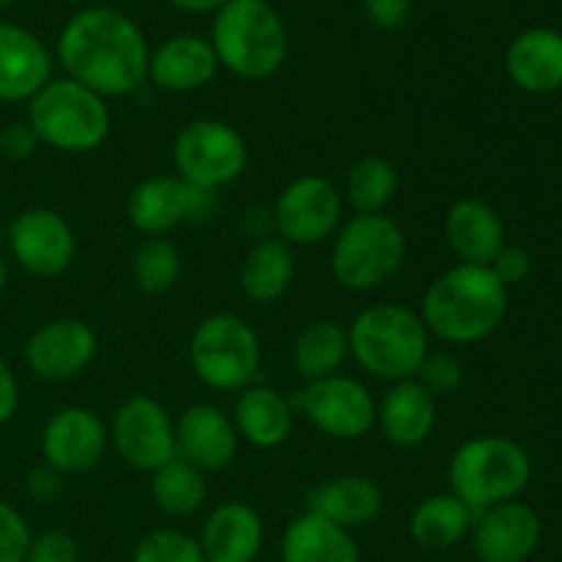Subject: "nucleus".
<instances>
[{"mask_svg": "<svg viewBox=\"0 0 562 562\" xmlns=\"http://www.w3.org/2000/svg\"><path fill=\"white\" fill-rule=\"evenodd\" d=\"M66 77L102 99L140 91L148 80V42L130 14L91 5L66 20L55 44Z\"/></svg>", "mask_w": 562, "mask_h": 562, "instance_id": "obj_1", "label": "nucleus"}, {"mask_svg": "<svg viewBox=\"0 0 562 562\" xmlns=\"http://www.w3.org/2000/svg\"><path fill=\"white\" fill-rule=\"evenodd\" d=\"M417 313L428 335L442 344H481L505 324L508 289L488 267L459 261L428 283Z\"/></svg>", "mask_w": 562, "mask_h": 562, "instance_id": "obj_2", "label": "nucleus"}, {"mask_svg": "<svg viewBox=\"0 0 562 562\" xmlns=\"http://www.w3.org/2000/svg\"><path fill=\"white\" fill-rule=\"evenodd\" d=\"M349 355L368 376L395 384L417 376L426 355L431 351V335L420 313L404 302H376L351 318Z\"/></svg>", "mask_w": 562, "mask_h": 562, "instance_id": "obj_3", "label": "nucleus"}, {"mask_svg": "<svg viewBox=\"0 0 562 562\" xmlns=\"http://www.w3.org/2000/svg\"><path fill=\"white\" fill-rule=\"evenodd\" d=\"M209 42L217 64L247 82L278 75L289 55V31L263 0H225L214 11Z\"/></svg>", "mask_w": 562, "mask_h": 562, "instance_id": "obj_4", "label": "nucleus"}, {"mask_svg": "<svg viewBox=\"0 0 562 562\" xmlns=\"http://www.w3.org/2000/svg\"><path fill=\"white\" fill-rule=\"evenodd\" d=\"M532 481V459L519 442L499 434H481L453 450L448 461L450 494L475 514L519 499Z\"/></svg>", "mask_w": 562, "mask_h": 562, "instance_id": "obj_5", "label": "nucleus"}, {"mask_svg": "<svg viewBox=\"0 0 562 562\" xmlns=\"http://www.w3.org/2000/svg\"><path fill=\"white\" fill-rule=\"evenodd\" d=\"M406 252L409 241L404 228L387 212L355 214L335 231L329 272L340 289L366 294L382 289L401 272Z\"/></svg>", "mask_w": 562, "mask_h": 562, "instance_id": "obj_6", "label": "nucleus"}, {"mask_svg": "<svg viewBox=\"0 0 562 562\" xmlns=\"http://www.w3.org/2000/svg\"><path fill=\"white\" fill-rule=\"evenodd\" d=\"M25 121L36 132L42 146L60 154H88L102 146L110 135L108 99L88 91L69 77L49 80L27 102Z\"/></svg>", "mask_w": 562, "mask_h": 562, "instance_id": "obj_7", "label": "nucleus"}, {"mask_svg": "<svg viewBox=\"0 0 562 562\" xmlns=\"http://www.w3.org/2000/svg\"><path fill=\"white\" fill-rule=\"evenodd\" d=\"M261 362V338L236 313H212L192 329L190 366L209 390L241 393L258 382Z\"/></svg>", "mask_w": 562, "mask_h": 562, "instance_id": "obj_8", "label": "nucleus"}, {"mask_svg": "<svg viewBox=\"0 0 562 562\" xmlns=\"http://www.w3.org/2000/svg\"><path fill=\"white\" fill-rule=\"evenodd\" d=\"M247 162H250L247 140L228 121H187L173 137L176 176L190 187L220 192L245 173Z\"/></svg>", "mask_w": 562, "mask_h": 562, "instance_id": "obj_9", "label": "nucleus"}, {"mask_svg": "<svg viewBox=\"0 0 562 562\" xmlns=\"http://www.w3.org/2000/svg\"><path fill=\"white\" fill-rule=\"evenodd\" d=\"M296 415L335 442H357L376 428V398L360 379L335 376L305 382L291 395Z\"/></svg>", "mask_w": 562, "mask_h": 562, "instance_id": "obj_10", "label": "nucleus"}, {"mask_svg": "<svg viewBox=\"0 0 562 562\" xmlns=\"http://www.w3.org/2000/svg\"><path fill=\"white\" fill-rule=\"evenodd\" d=\"M344 192L329 179L305 173L280 190L272 206L274 236L291 247H313L335 236L344 223Z\"/></svg>", "mask_w": 562, "mask_h": 562, "instance_id": "obj_11", "label": "nucleus"}, {"mask_svg": "<svg viewBox=\"0 0 562 562\" xmlns=\"http://www.w3.org/2000/svg\"><path fill=\"white\" fill-rule=\"evenodd\" d=\"M110 442L126 467L151 475L176 459V423L157 398L130 395L115 409Z\"/></svg>", "mask_w": 562, "mask_h": 562, "instance_id": "obj_12", "label": "nucleus"}, {"mask_svg": "<svg viewBox=\"0 0 562 562\" xmlns=\"http://www.w3.org/2000/svg\"><path fill=\"white\" fill-rule=\"evenodd\" d=\"M9 252L22 272L38 280L60 278L75 263L77 236L55 209L33 206L9 223Z\"/></svg>", "mask_w": 562, "mask_h": 562, "instance_id": "obj_13", "label": "nucleus"}, {"mask_svg": "<svg viewBox=\"0 0 562 562\" xmlns=\"http://www.w3.org/2000/svg\"><path fill=\"white\" fill-rule=\"evenodd\" d=\"M97 351L99 338L91 324L66 316L33 329L22 346V360L33 376L58 384L86 373L97 360Z\"/></svg>", "mask_w": 562, "mask_h": 562, "instance_id": "obj_14", "label": "nucleus"}, {"mask_svg": "<svg viewBox=\"0 0 562 562\" xmlns=\"http://www.w3.org/2000/svg\"><path fill=\"white\" fill-rule=\"evenodd\" d=\"M42 459L60 475H82L102 464L110 431L102 417L86 406H64L53 412L42 428Z\"/></svg>", "mask_w": 562, "mask_h": 562, "instance_id": "obj_15", "label": "nucleus"}, {"mask_svg": "<svg viewBox=\"0 0 562 562\" xmlns=\"http://www.w3.org/2000/svg\"><path fill=\"white\" fill-rule=\"evenodd\" d=\"M543 536L541 516L527 503L494 505L475 514L470 543L477 562H527Z\"/></svg>", "mask_w": 562, "mask_h": 562, "instance_id": "obj_16", "label": "nucleus"}, {"mask_svg": "<svg viewBox=\"0 0 562 562\" xmlns=\"http://www.w3.org/2000/svg\"><path fill=\"white\" fill-rule=\"evenodd\" d=\"M176 459L195 470L223 472L239 453V434L225 409L214 404H192L176 417Z\"/></svg>", "mask_w": 562, "mask_h": 562, "instance_id": "obj_17", "label": "nucleus"}, {"mask_svg": "<svg viewBox=\"0 0 562 562\" xmlns=\"http://www.w3.org/2000/svg\"><path fill=\"white\" fill-rule=\"evenodd\" d=\"M53 80V58L42 38L14 22H0V102H31Z\"/></svg>", "mask_w": 562, "mask_h": 562, "instance_id": "obj_18", "label": "nucleus"}, {"mask_svg": "<svg viewBox=\"0 0 562 562\" xmlns=\"http://www.w3.org/2000/svg\"><path fill=\"white\" fill-rule=\"evenodd\" d=\"M220 64L212 42L192 33L165 38L148 55V80L165 93H192L214 80Z\"/></svg>", "mask_w": 562, "mask_h": 562, "instance_id": "obj_19", "label": "nucleus"}, {"mask_svg": "<svg viewBox=\"0 0 562 562\" xmlns=\"http://www.w3.org/2000/svg\"><path fill=\"white\" fill-rule=\"evenodd\" d=\"M263 519L250 503H220L203 521L198 543L206 562H256L263 549Z\"/></svg>", "mask_w": 562, "mask_h": 562, "instance_id": "obj_20", "label": "nucleus"}, {"mask_svg": "<svg viewBox=\"0 0 562 562\" xmlns=\"http://www.w3.org/2000/svg\"><path fill=\"white\" fill-rule=\"evenodd\" d=\"M505 71L516 88L547 97L562 88V33L527 27L505 49Z\"/></svg>", "mask_w": 562, "mask_h": 562, "instance_id": "obj_21", "label": "nucleus"}, {"mask_svg": "<svg viewBox=\"0 0 562 562\" xmlns=\"http://www.w3.org/2000/svg\"><path fill=\"white\" fill-rule=\"evenodd\" d=\"M376 428L393 448H420L437 428V398L415 379L390 384L382 401H376Z\"/></svg>", "mask_w": 562, "mask_h": 562, "instance_id": "obj_22", "label": "nucleus"}, {"mask_svg": "<svg viewBox=\"0 0 562 562\" xmlns=\"http://www.w3.org/2000/svg\"><path fill=\"white\" fill-rule=\"evenodd\" d=\"M294 415L291 398L261 382L236 393L234 409H231V420L239 439L258 450L280 448L294 431Z\"/></svg>", "mask_w": 562, "mask_h": 562, "instance_id": "obj_23", "label": "nucleus"}, {"mask_svg": "<svg viewBox=\"0 0 562 562\" xmlns=\"http://www.w3.org/2000/svg\"><path fill=\"white\" fill-rule=\"evenodd\" d=\"M445 239L461 263L488 267L505 245V223L492 203L461 198L445 214Z\"/></svg>", "mask_w": 562, "mask_h": 562, "instance_id": "obj_24", "label": "nucleus"}, {"mask_svg": "<svg viewBox=\"0 0 562 562\" xmlns=\"http://www.w3.org/2000/svg\"><path fill=\"white\" fill-rule=\"evenodd\" d=\"M384 508V494L373 477L366 475H338L318 483L307 494V508L324 516L344 530H360L373 525Z\"/></svg>", "mask_w": 562, "mask_h": 562, "instance_id": "obj_25", "label": "nucleus"}, {"mask_svg": "<svg viewBox=\"0 0 562 562\" xmlns=\"http://www.w3.org/2000/svg\"><path fill=\"white\" fill-rule=\"evenodd\" d=\"M187 195L190 187L179 176H148L126 195V220L143 236H168L187 223Z\"/></svg>", "mask_w": 562, "mask_h": 562, "instance_id": "obj_26", "label": "nucleus"}, {"mask_svg": "<svg viewBox=\"0 0 562 562\" xmlns=\"http://www.w3.org/2000/svg\"><path fill=\"white\" fill-rule=\"evenodd\" d=\"M283 562H360V547L344 527L313 510H302L289 521L280 538Z\"/></svg>", "mask_w": 562, "mask_h": 562, "instance_id": "obj_27", "label": "nucleus"}, {"mask_svg": "<svg viewBox=\"0 0 562 562\" xmlns=\"http://www.w3.org/2000/svg\"><path fill=\"white\" fill-rule=\"evenodd\" d=\"M294 250L278 236L252 241L239 267L241 296L252 305H272L294 283Z\"/></svg>", "mask_w": 562, "mask_h": 562, "instance_id": "obj_28", "label": "nucleus"}, {"mask_svg": "<svg viewBox=\"0 0 562 562\" xmlns=\"http://www.w3.org/2000/svg\"><path fill=\"white\" fill-rule=\"evenodd\" d=\"M472 521H475V510L461 503L456 494H428L412 508L409 536L426 552H448L470 538Z\"/></svg>", "mask_w": 562, "mask_h": 562, "instance_id": "obj_29", "label": "nucleus"}, {"mask_svg": "<svg viewBox=\"0 0 562 562\" xmlns=\"http://www.w3.org/2000/svg\"><path fill=\"white\" fill-rule=\"evenodd\" d=\"M349 333L335 318H316L307 322L296 333L294 346H291V362L294 371L305 382L327 379L340 373V368L349 360Z\"/></svg>", "mask_w": 562, "mask_h": 562, "instance_id": "obj_30", "label": "nucleus"}, {"mask_svg": "<svg viewBox=\"0 0 562 562\" xmlns=\"http://www.w3.org/2000/svg\"><path fill=\"white\" fill-rule=\"evenodd\" d=\"M398 192V168L384 154H362L346 173L344 201L355 214H382Z\"/></svg>", "mask_w": 562, "mask_h": 562, "instance_id": "obj_31", "label": "nucleus"}, {"mask_svg": "<svg viewBox=\"0 0 562 562\" xmlns=\"http://www.w3.org/2000/svg\"><path fill=\"white\" fill-rule=\"evenodd\" d=\"M148 492H151V499L165 516L184 519V516L198 514L206 505L209 483L201 470H195L187 461L173 459L151 472Z\"/></svg>", "mask_w": 562, "mask_h": 562, "instance_id": "obj_32", "label": "nucleus"}, {"mask_svg": "<svg viewBox=\"0 0 562 562\" xmlns=\"http://www.w3.org/2000/svg\"><path fill=\"white\" fill-rule=\"evenodd\" d=\"M181 252L168 236H143L132 256V283L140 294L162 296L179 283Z\"/></svg>", "mask_w": 562, "mask_h": 562, "instance_id": "obj_33", "label": "nucleus"}, {"mask_svg": "<svg viewBox=\"0 0 562 562\" xmlns=\"http://www.w3.org/2000/svg\"><path fill=\"white\" fill-rule=\"evenodd\" d=\"M132 562H206V558L198 538L173 527H162V530L146 532L137 541Z\"/></svg>", "mask_w": 562, "mask_h": 562, "instance_id": "obj_34", "label": "nucleus"}, {"mask_svg": "<svg viewBox=\"0 0 562 562\" xmlns=\"http://www.w3.org/2000/svg\"><path fill=\"white\" fill-rule=\"evenodd\" d=\"M415 382L426 390L431 398H448L456 395L464 384V366L450 351H428L423 366L417 368Z\"/></svg>", "mask_w": 562, "mask_h": 562, "instance_id": "obj_35", "label": "nucleus"}, {"mask_svg": "<svg viewBox=\"0 0 562 562\" xmlns=\"http://www.w3.org/2000/svg\"><path fill=\"white\" fill-rule=\"evenodd\" d=\"M31 527L11 503L0 499V562H25Z\"/></svg>", "mask_w": 562, "mask_h": 562, "instance_id": "obj_36", "label": "nucleus"}, {"mask_svg": "<svg viewBox=\"0 0 562 562\" xmlns=\"http://www.w3.org/2000/svg\"><path fill=\"white\" fill-rule=\"evenodd\" d=\"M25 562H80V543L66 530H44L31 536Z\"/></svg>", "mask_w": 562, "mask_h": 562, "instance_id": "obj_37", "label": "nucleus"}, {"mask_svg": "<svg viewBox=\"0 0 562 562\" xmlns=\"http://www.w3.org/2000/svg\"><path fill=\"white\" fill-rule=\"evenodd\" d=\"M488 269H492L494 278H497L505 289H510V285H519L530 278L532 256L525 250V247L508 245V241H505L503 250L492 258Z\"/></svg>", "mask_w": 562, "mask_h": 562, "instance_id": "obj_38", "label": "nucleus"}, {"mask_svg": "<svg viewBox=\"0 0 562 562\" xmlns=\"http://www.w3.org/2000/svg\"><path fill=\"white\" fill-rule=\"evenodd\" d=\"M38 146L42 143H38L36 132L31 130V124L25 119L9 121L0 130V154L5 159H11V162H25V159H31L38 151Z\"/></svg>", "mask_w": 562, "mask_h": 562, "instance_id": "obj_39", "label": "nucleus"}, {"mask_svg": "<svg viewBox=\"0 0 562 562\" xmlns=\"http://www.w3.org/2000/svg\"><path fill=\"white\" fill-rule=\"evenodd\" d=\"M362 11L379 31H398L409 22L412 0H362Z\"/></svg>", "mask_w": 562, "mask_h": 562, "instance_id": "obj_40", "label": "nucleus"}, {"mask_svg": "<svg viewBox=\"0 0 562 562\" xmlns=\"http://www.w3.org/2000/svg\"><path fill=\"white\" fill-rule=\"evenodd\" d=\"M64 477L58 470H53L49 464H38L27 472L25 477V492L27 497L36 499V503H53L60 492H64Z\"/></svg>", "mask_w": 562, "mask_h": 562, "instance_id": "obj_41", "label": "nucleus"}, {"mask_svg": "<svg viewBox=\"0 0 562 562\" xmlns=\"http://www.w3.org/2000/svg\"><path fill=\"white\" fill-rule=\"evenodd\" d=\"M190 187V184H187ZM220 212L217 190H203V187H190L187 195V223L206 225Z\"/></svg>", "mask_w": 562, "mask_h": 562, "instance_id": "obj_42", "label": "nucleus"}, {"mask_svg": "<svg viewBox=\"0 0 562 562\" xmlns=\"http://www.w3.org/2000/svg\"><path fill=\"white\" fill-rule=\"evenodd\" d=\"M20 409V382L9 362L0 357V426L11 423Z\"/></svg>", "mask_w": 562, "mask_h": 562, "instance_id": "obj_43", "label": "nucleus"}, {"mask_svg": "<svg viewBox=\"0 0 562 562\" xmlns=\"http://www.w3.org/2000/svg\"><path fill=\"white\" fill-rule=\"evenodd\" d=\"M239 228L245 231V236H250L252 241L269 239L274 236V217L272 209L267 206H247L239 217Z\"/></svg>", "mask_w": 562, "mask_h": 562, "instance_id": "obj_44", "label": "nucleus"}, {"mask_svg": "<svg viewBox=\"0 0 562 562\" xmlns=\"http://www.w3.org/2000/svg\"><path fill=\"white\" fill-rule=\"evenodd\" d=\"M168 3L184 14H214L217 9H223L225 0H168Z\"/></svg>", "mask_w": 562, "mask_h": 562, "instance_id": "obj_45", "label": "nucleus"}, {"mask_svg": "<svg viewBox=\"0 0 562 562\" xmlns=\"http://www.w3.org/2000/svg\"><path fill=\"white\" fill-rule=\"evenodd\" d=\"M5 285H9V261L0 256V294L5 291Z\"/></svg>", "mask_w": 562, "mask_h": 562, "instance_id": "obj_46", "label": "nucleus"}, {"mask_svg": "<svg viewBox=\"0 0 562 562\" xmlns=\"http://www.w3.org/2000/svg\"><path fill=\"white\" fill-rule=\"evenodd\" d=\"M14 3V0H0V5H11Z\"/></svg>", "mask_w": 562, "mask_h": 562, "instance_id": "obj_47", "label": "nucleus"}, {"mask_svg": "<svg viewBox=\"0 0 562 562\" xmlns=\"http://www.w3.org/2000/svg\"><path fill=\"white\" fill-rule=\"evenodd\" d=\"M60 3H71V0H60Z\"/></svg>", "mask_w": 562, "mask_h": 562, "instance_id": "obj_48", "label": "nucleus"}, {"mask_svg": "<svg viewBox=\"0 0 562 562\" xmlns=\"http://www.w3.org/2000/svg\"><path fill=\"white\" fill-rule=\"evenodd\" d=\"M263 3H269V0H263Z\"/></svg>", "mask_w": 562, "mask_h": 562, "instance_id": "obj_49", "label": "nucleus"}]
</instances>
